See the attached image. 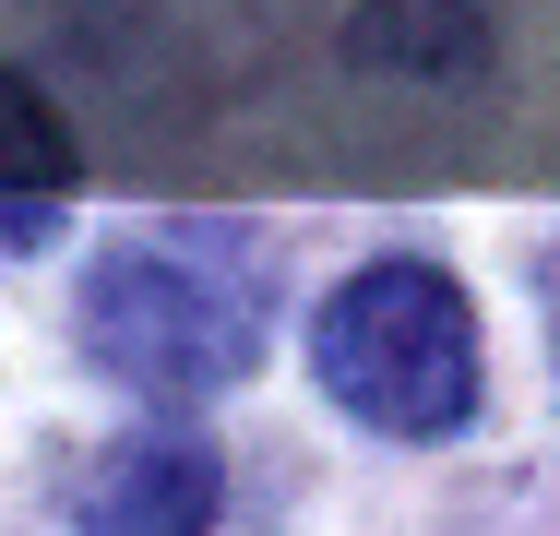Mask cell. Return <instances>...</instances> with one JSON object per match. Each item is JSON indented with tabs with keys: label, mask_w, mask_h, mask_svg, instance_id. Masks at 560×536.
Segmentation results:
<instances>
[{
	"label": "cell",
	"mask_w": 560,
	"mask_h": 536,
	"mask_svg": "<svg viewBox=\"0 0 560 536\" xmlns=\"http://www.w3.org/2000/svg\"><path fill=\"white\" fill-rule=\"evenodd\" d=\"M84 334L119 382L143 394H215L262 358V287L226 238H119L108 263L84 275Z\"/></svg>",
	"instance_id": "obj_2"
},
{
	"label": "cell",
	"mask_w": 560,
	"mask_h": 536,
	"mask_svg": "<svg viewBox=\"0 0 560 536\" xmlns=\"http://www.w3.org/2000/svg\"><path fill=\"white\" fill-rule=\"evenodd\" d=\"M72 203V131L24 72H0V250H36Z\"/></svg>",
	"instance_id": "obj_3"
},
{
	"label": "cell",
	"mask_w": 560,
	"mask_h": 536,
	"mask_svg": "<svg viewBox=\"0 0 560 536\" xmlns=\"http://www.w3.org/2000/svg\"><path fill=\"white\" fill-rule=\"evenodd\" d=\"M311 370L346 418L394 429V441H442L477 418V311L430 263H370L323 299Z\"/></svg>",
	"instance_id": "obj_1"
},
{
	"label": "cell",
	"mask_w": 560,
	"mask_h": 536,
	"mask_svg": "<svg viewBox=\"0 0 560 536\" xmlns=\"http://www.w3.org/2000/svg\"><path fill=\"white\" fill-rule=\"evenodd\" d=\"M203 513H215L203 441H143L108 489H96V525H203Z\"/></svg>",
	"instance_id": "obj_4"
}]
</instances>
